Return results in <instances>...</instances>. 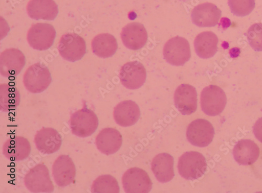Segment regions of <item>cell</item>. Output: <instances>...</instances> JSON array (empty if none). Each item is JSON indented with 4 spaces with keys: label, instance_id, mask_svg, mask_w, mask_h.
Here are the masks:
<instances>
[{
    "label": "cell",
    "instance_id": "6da1fadb",
    "mask_svg": "<svg viewBox=\"0 0 262 193\" xmlns=\"http://www.w3.org/2000/svg\"><path fill=\"white\" fill-rule=\"evenodd\" d=\"M70 124L73 134L85 138L95 133L99 126V120L95 112L84 105L82 109L72 114Z\"/></svg>",
    "mask_w": 262,
    "mask_h": 193
},
{
    "label": "cell",
    "instance_id": "7a4b0ae2",
    "mask_svg": "<svg viewBox=\"0 0 262 193\" xmlns=\"http://www.w3.org/2000/svg\"><path fill=\"white\" fill-rule=\"evenodd\" d=\"M207 168L206 158L199 152L185 153L179 159V173L183 178L188 180H195L202 177Z\"/></svg>",
    "mask_w": 262,
    "mask_h": 193
},
{
    "label": "cell",
    "instance_id": "3957f363",
    "mask_svg": "<svg viewBox=\"0 0 262 193\" xmlns=\"http://www.w3.org/2000/svg\"><path fill=\"white\" fill-rule=\"evenodd\" d=\"M52 81L49 68L41 63L30 66L24 77L26 88L32 93H40L46 91Z\"/></svg>",
    "mask_w": 262,
    "mask_h": 193
},
{
    "label": "cell",
    "instance_id": "277c9868",
    "mask_svg": "<svg viewBox=\"0 0 262 193\" xmlns=\"http://www.w3.org/2000/svg\"><path fill=\"white\" fill-rule=\"evenodd\" d=\"M202 111L206 115L215 116L225 109L227 98L224 91L215 85H210L203 90L201 99Z\"/></svg>",
    "mask_w": 262,
    "mask_h": 193
},
{
    "label": "cell",
    "instance_id": "5b68a950",
    "mask_svg": "<svg viewBox=\"0 0 262 193\" xmlns=\"http://www.w3.org/2000/svg\"><path fill=\"white\" fill-rule=\"evenodd\" d=\"M163 55L166 61L171 65L183 66L191 57L189 43L183 37H173L166 43L163 50Z\"/></svg>",
    "mask_w": 262,
    "mask_h": 193
},
{
    "label": "cell",
    "instance_id": "8992f818",
    "mask_svg": "<svg viewBox=\"0 0 262 193\" xmlns=\"http://www.w3.org/2000/svg\"><path fill=\"white\" fill-rule=\"evenodd\" d=\"M25 184L32 192H52L54 190L49 170L43 164H38L30 170L25 177Z\"/></svg>",
    "mask_w": 262,
    "mask_h": 193
},
{
    "label": "cell",
    "instance_id": "52a82bcc",
    "mask_svg": "<svg viewBox=\"0 0 262 193\" xmlns=\"http://www.w3.org/2000/svg\"><path fill=\"white\" fill-rule=\"evenodd\" d=\"M60 56L66 60L76 62L81 60L86 53L84 39L75 33L63 35L58 45Z\"/></svg>",
    "mask_w": 262,
    "mask_h": 193
},
{
    "label": "cell",
    "instance_id": "ba28073f",
    "mask_svg": "<svg viewBox=\"0 0 262 193\" xmlns=\"http://www.w3.org/2000/svg\"><path fill=\"white\" fill-rule=\"evenodd\" d=\"M56 35V30L53 26L39 23L31 27L28 33L27 39L32 48L43 51L53 46Z\"/></svg>",
    "mask_w": 262,
    "mask_h": 193
},
{
    "label": "cell",
    "instance_id": "9c48e42d",
    "mask_svg": "<svg viewBox=\"0 0 262 193\" xmlns=\"http://www.w3.org/2000/svg\"><path fill=\"white\" fill-rule=\"evenodd\" d=\"M214 129L207 120L198 119L188 126L186 132L188 140L192 145L199 147H206L212 141Z\"/></svg>",
    "mask_w": 262,
    "mask_h": 193
},
{
    "label": "cell",
    "instance_id": "30bf717a",
    "mask_svg": "<svg viewBox=\"0 0 262 193\" xmlns=\"http://www.w3.org/2000/svg\"><path fill=\"white\" fill-rule=\"evenodd\" d=\"M122 181L124 191L128 193H146L152 188V182L146 172L138 167L127 170Z\"/></svg>",
    "mask_w": 262,
    "mask_h": 193
},
{
    "label": "cell",
    "instance_id": "8fae6325",
    "mask_svg": "<svg viewBox=\"0 0 262 193\" xmlns=\"http://www.w3.org/2000/svg\"><path fill=\"white\" fill-rule=\"evenodd\" d=\"M119 77L122 85L126 88L130 90L138 89L145 82L146 71L140 62H128L122 67Z\"/></svg>",
    "mask_w": 262,
    "mask_h": 193
},
{
    "label": "cell",
    "instance_id": "7c38bea8",
    "mask_svg": "<svg viewBox=\"0 0 262 193\" xmlns=\"http://www.w3.org/2000/svg\"><path fill=\"white\" fill-rule=\"evenodd\" d=\"M26 63L24 53L15 49H8L0 55V74L6 78L17 76Z\"/></svg>",
    "mask_w": 262,
    "mask_h": 193
},
{
    "label": "cell",
    "instance_id": "4fadbf2b",
    "mask_svg": "<svg viewBox=\"0 0 262 193\" xmlns=\"http://www.w3.org/2000/svg\"><path fill=\"white\" fill-rule=\"evenodd\" d=\"M174 102L177 109L183 115H189L198 109V93L192 85L183 84L174 92Z\"/></svg>",
    "mask_w": 262,
    "mask_h": 193
},
{
    "label": "cell",
    "instance_id": "5bb4252c",
    "mask_svg": "<svg viewBox=\"0 0 262 193\" xmlns=\"http://www.w3.org/2000/svg\"><path fill=\"white\" fill-rule=\"evenodd\" d=\"M53 176L56 184L64 187L75 180L76 170L75 164L68 155L59 156L55 161L52 167Z\"/></svg>",
    "mask_w": 262,
    "mask_h": 193
},
{
    "label": "cell",
    "instance_id": "9a60e30c",
    "mask_svg": "<svg viewBox=\"0 0 262 193\" xmlns=\"http://www.w3.org/2000/svg\"><path fill=\"white\" fill-rule=\"evenodd\" d=\"M222 12L215 5L205 3L196 6L191 12L192 22L200 28H211L219 23Z\"/></svg>",
    "mask_w": 262,
    "mask_h": 193
},
{
    "label": "cell",
    "instance_id": "2e32d148",
    "mask_svg": "<svg viewBox=\"0 0 262 193\" xmlns=\"http://www.w3.org/2000/svg\"><path fill=\"white\" fill-rule=\"evenodd\" d=\"M34 143L39 152L43 154L50 155L56 153L60 149L62 138L55 129L43 127L36 132Z\"/></svg>",
    "mask_w": 262,
    "mask_h": 193
},
{
    "label": "cell",
    "instance_id": "e0dca14e",
    "mask_svg": "<svg viewBox=\"0 0 262 193\" xmlns=\"http://www.w3.org/2000/svg\"><path fill=\"white\" fill-rule=\"evenodd\" d=\"M124 46L129 50L137 51L143 48L147 40V32L144 26L138 22L128 24L121 32Z\"/></svg>",
    "mask_w": 262,
    "mask_h": 193
},
{
    "label": "cell",
    "instance_id": "ac0fdd59",
    "mask_svg": "<svg viewBox=\"0 0 262 193\" xmlns=\"http://www.w3.org/2000/svg\"><path fill=\"white\" fill-rule=\"evenodd\" d=\"M122 144V136L116 129L105 128L96 138V147L101 153L107 156L113 155L120 150Z\"/></svg>",
    "mask_w": 262,
    "mask_h": 193
},
{
    "label": "cell",
    "instance_id": "d6986e66",
    "mask_svg": "<svg viewBox=\"0 0 262 193\" xmlns=\"http://www.w3.org/2000/svg\"><path fill=\"white\" fill-rule=\"evenodd\" d=\"M31 152L29 141L24 137L16 136L7 140L3 146V154L13 161H24Z\"/></svg>",
    "mask_w": 262,
    "mask_h": 193
},
{
    "label": "cell",
    "instance_id": "ffe728a7",
    "mask_svg": "<svg viewBox=\"0 0 262 193\" xmlns=\"http://www.w3.org/2000/svg\"><path fill=\"white\" fill-rule=\"evenodd\" d=\"M140 115L138 105L131 100L124 101L118 104L114 112L116 122L122 127L134 125L139 120Z\"/></svg>",
    "mask_w": 262,
    "mask_h": 193
},
{
    "label": "cell",
    "instance_id": "44dd1931",
    "mask_svg": "<svg viewBox=\"0 0 262 193\" xmlns=\"http://www.w3.org/2000/svg\"><path fill=\"white\" fill-rule=\"evenodd\" d=\"M259 154L258 146L249 139L238 141L233 150V157L239 165L253 164L258 159Z\"/></svg>",
    "mask_w": 262,
    "mask_h": 193
},
{
    "label": "cell",
    "instance_id": "7402d4cb",
    "mask_svg": "<svg viewBox=\"0 0 262 193\" xmlns=\"http://www.w3.org/2000/svg\"><path fill=\"white\" fill-rule=\"evenodd\" d=\"M27 12L33 19L53 20L58 14V8L54 0H31Z\"/></svg>",
    "mask_w": 262,
    "mask_h": 193
},
{
    "label": "cell",
    "instance_id": "603a6c76",
    "mask_svg": "<svg viewBox=\"0 0 262 193\" xmlns=\"http://www.w3.org/2000/svg\"><path fill=\"white\" fill-rule=\"evenodd\" d=\"M173 158L168 154H160L155 157L151 163V170L157 179L161 183H167L174 176Z\"/></svg>",
    "mask_w": 262,
    "mask_h": 193
},
{
    "label": "cell",
    "instance_id": "cb8c5ba5",
    "mask_svg": "<svg viewBox=\"0 0 262 193\" xmlns=\"http://www.w3.org/2000/svg\"><path fill=\"white\" fill-rule=\"evenodd\" d=\"M219 40L217 36L211 31L203 32L198 35L194 41L195 53L203 59L213 57L217 51Z\"/></svg>",
    "mask_w": 262,
    "mask_h": 193
},
{
    "label": "cell",
    "instance_id": "d4e9b609",
    "mask_svg": "<svg viewBox=\"0 0 262 193\" xmlns=\"http://www.w3.org/2000/svg\"><path fill=\"white\" fill-rule=\"evenodd\" d=\"M92 50L98 57L106 58L111 57L116 53L118 42L112 34L103 33L97 35L93 40Z\"/></svg>",
    "mask_w": 262,
    "mask_h": 193
},
{
    "label": "cell",
    "instance_id": "484cf974",
    "mask_svg": "<svg viewBox=\"0 0 262 193\" xmlns=\"http://www.w3.org/2000/svg\"><path fill=\"white\" fill-rule=\"evenodd\" d=\"M20 94L14 86L9 84L0 85V110L3 112L15 110L20 103Z\"/></svg>",
    "mask_w": 262,
    "mask_h": 193
},
{
    "label": "cell",
    "instance_id": "4316f807",
    "mask_svg": "<svg viewBox=\"0 0 262 193\" xmlns=\"http://www.w3.org/2000/svg\"><path fill=\"white\" fill-rule=\"evenodd\" d=\"M92 192L95 193L120 192L117 180L111 175H103L97 178L93 182Z\"/></svg>",
    "mask_w": 262,
    "mask_h": 193
},
{
    "label": "cell",
    "instance_id": "83f0119b",
    "mask_svg": "<svg viewBox=\"0 0 262 193\" xmlns=\"http://www.w3.org/2000/svg\"><path fill=\"white\" fill-rule=\"evenodd\" d=\"M228 5L234 15L244 17L253 11L255 2V0H228Z\"/></svg>",
    "mask_w": 262,
    "mask_h": 193
},
{
    "label": "cell",
    "instance_id": "f1b7e54d",
    "mask_svg": "<svg viewBox=\"0 0 262 193\" xmlns=\"http://www.w3.org/2000/svg\"><path fill=\"white\" fill-rule=\"evenodd\" d=\"M247 36L251 47L256 52H262V24L252 25L249 29Z\"/></svg>",
    "mask_w": 262,
    "mask_h": 193
},
{
    "label": "cell",
    "instance_id": "f546056e",
    "mask_svg": "<svg viewBox=\"0 0 262 193\" xmlns=\"http://www.w3.org/2000/svg\"><path fill=\"white\" fill-rule=\"evenodd\" d=\"M253 133L255 137L262 143V117L258 119L254 124Z\"/></svg>",
    "mask_w": 262,
    "mask_h": 193
}]
</instances>
